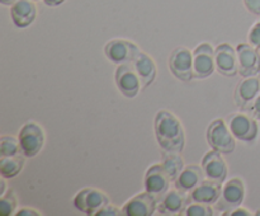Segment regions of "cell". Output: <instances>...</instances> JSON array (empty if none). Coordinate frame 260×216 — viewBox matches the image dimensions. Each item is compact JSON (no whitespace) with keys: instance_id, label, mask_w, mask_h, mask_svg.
Segmentation results:
<instances>
[{"instance_id":"cell-1","label":"cell","mask_w":260,"mask_h":216,"mask_svg":"<svg viewBox=\"0 0 260 216\" xmlns=\"http://www.w3.org/2000/svg\"><path fill=\"white\" fill-rule=\"evenodd\" d=\"M155 136L157 144L167 152H182L185 147V131L175 114L161 109L155 116Z\"/></svg>"},{"instance_id":"cell-2","label":"cell","mask_w":260,"mask_h":216,"mask_svg":"<svg viewBox=\"0 0 260 216\" xmlns=\"http://www.w3.org/2000/svg\"><path fill=\"white\" fill-rule=\"evenodd\" d=\"M206 137L211 149L220 151L223 155L231 154L236 147L235 136L222 118H217L211 122Z\"/></svg>"},{"instance_id":"cell-3","label":"cell","mask_w":260,"mask_h":216,"mask_svg":"<svg viewBox=\"0 0 260 216\" xmlns=\"http://www.w3.org/2000/svg\"><path fill=\"white\" fill-rule=\"evenodd\" d=\"M20 150L27 158H33L43 149L46 135L43 127L37 122H25L18 132Z\"/></svg>"},{"instance_id":"cell-4","label":"cell","mask_w":260,"mask_h":216,"mask_svg":"<svg viewBox=\"0 0 260 216\" xmlns=\"http://www.w3.org/2000/svg\"><path fill=\"white\" fill-rule=\"evenodd\" d=\"M226 124L239 141L251 142L256 140L259 135L258 119L246 112H236L230 114L226 118Z\"/></svg>"},{"instance_id":"cell-5","label":"cell","mask_w":260,"mask_h":216,"mask_svg":"<svg viewBox=\"0 0 260 216\" xmlns=\"http://www.w3.org/2000/svg\"><path fill=\"white\" fill-rule=\"evenodd\" d=\"M246 190L243 179L239 177L231 178L222 184V192L215 203V210L225 215L229 211L239 207L245 198Z\"/></svg>"},{"instance_id":"cell-6","label":"cell","mask_w":260,"mask_h":216,"mask_svg":"<svg viewBox=\"0 0 260 216\" xmlns=\"http://www.w3.org/2000/svg\"><path fill=\"white\" fill-rule=\"evenodd\" d=\"M74 207L80 212L86 215H93L109 203V197L106 192L98 190V188L86 187L79 191L74 196Z\"/></svg>"},{"instance_id":"cell-7","label":"cell","mask_w":260,"mask_h":216,"mask_svg":"<svg viewBox=\"0 0 260 216\" xmlns=\"http://www.w3.org/2000/svg\"><path fill=\"white\" fill-rule=\"evenodd\" d=\"M140 52H141V50L136 43L124 40V38H113V40L108 41L104 46L106 57L111 63L117 64V65L134 63Z\"/></svg>"},{"instance_id":"cell-8","label":"cell","mask_w":260,"mask_h":216,"mask_svg":"<svg viewBox=\"0 0 260 216\" xmlns=\"http://www.w3.org/2000/svg\"><path fill=\"white\" fill-rule=\"evenodd\" d=\"M169 70L178 80L188 83L193 78V52L185 46H178L169 56Z\"/></svg>"},{"instance_id":"cell-9","label":"cell","mask_w":260,"mask_h":216,"mask_svg":"<svg viewBox=\"0 0 260 216\" xmlns=\"http://www.w3.org/2000/svg\"><path fill=\"white\" fill-rule=\"evenodd\" d=\"M216 70L215 50L211 43L202 42L193 51V78L207 79Z\"/></svg>"},{"instance_id":"cell-10","label":"cell","mask_w":260,"mask_h":216,"mask_svg":"<svg viewBox=\"0 0 260 216\" xmlns=\"http://www.w3.org/2000/svg\"><path fill=\"white\" fill-rule=\"evenodd\" d=\"M117 88L126 98H135L142 89L141 80L132 63L119 64L114 73Z\"/></svg>"},{"instance_id":"cell-11","label":"cell","mask_w":260,"mask_h":216,"mask_svg":"<svg viewBox=\"0 0 260 216\" xmlns=\"http://www.w3.org/2000/svg\"><path fill=\"white\" fill-rule=\"evenodd\" d=\"M222 155L223 154H221L220 151L212 149L211 151L206 152L201 162L205 177L213 182L220 183V184H223L226 182L229 175V165Z\"/></svg>"},{"instance_id":"cell-12","label":"cell","mask_w":260,"mask_h":216,"mask_svg":"<svg viewBox=\"0 0 260 216\" xmlns=\"http://www.w3.org/2000/svg\"><path fill=\"white\" fill-rule=\"evenodd\" d=\"M157 202L156 196L145 191L129 198L122 207V212L126 216H152L157 210Z\"/></svg>"},{"instance_id":"cell-13","label":"cell","mask_w":260,"mask_h":216,"mask_svg":"<svg viewBox=\"0 0 260 216\" xmlns=\"http://www.w3.org/2000/svg\"><path fill=\"white\" fill-rule=\"evenodd\" d=\"M190 203L189 193L174 188L165 192L157 202V212L160 215H182Z\"/></svg>"},{"instance_id":"cell-14","label":"cell","mask_w":260,"mask_h":216,"mask_svg":"<svg viewBox=\"0 0 260 216\" xmlns=\"http://www.w3.org/2000/svg\"><path fill=\"white\" fill-rule=\"evenodd\" d=\"M238 52L239 74L243 78L256 76L260 73V53L258 48L250 43H240L236 47Z\"/></svg>"},{"instance_id":"cell-15","label":"cell","mask_w":260,"mask_h":216,"mask_svg":"<svg viewBox=\"0 0 260 216\" xmlns=\"http://www.w3.org/2000/svg\"><path fill=\"white\" fill-rule=\"evenodd\" d=\"M216 70L223 76L233 78L239 74L238 52L230 43H221L215 48Z\"/></svg>"},{"instance_id":"cell-16","label":"cell","mask_w":260,"mask_h":216,"mask_svg":"<svg viewBox=\"0 0 260 216\" xmlns=\"http://www.w3.org/2000/svg\"><path fill=\"white\" fill-rule=\"evenodd\" d=\"M170 182H172V179L164 170L161 163L160 164H152L145 173V191L152 193L157 198H160L165 192L169 191Z\"/></svg>"},{"instance_id":"cell-17","label":"cell","mask_w":260,"mask_h":216,"mask_svg":"<svg viewBox=\"0 0 260 216\" xmlns=\"http://www.w3.org/2000/svg\"><path fill=\"white\" fill-rule=\"evenodd\" d=\"M259 93L260 79L256 76H246L241 79L236 85L234 91V102L239 108L246 111Z\"/></svg>"},{"instance_id":"cell-18","label":"cell","mask_w":260,"mask_h":216,"mask_svg":"<svg viewBox=\"0 0 260 216\" xmlns=\"http://www.w3.org/2000/svg\"><path fill=\"white\" fill-rule=\"evenodd\" d=\"M37 8L33 0H17L10 5V18L17 28H27L35 22Z\"/></svg>"},{"instance_id":"cell-19","label":"cell","mask_w":260,"mask_h":216,"mask_svg":"<svg viewBox=\"0 0 260 216\" xmlns=\"http://www.w3.org/2000/svg\"><path fill=\"white\" fill-rule=\"evenodd\" d=\"M222 192V184L206 178L201 184L189 192L190 202H202L215 205Z\"/></svg>"},{"instance_id":"cell-20","label":"cell","mask_w":260,"mask_h":216,"mask_svg":"<svg viewBox=\"0 0 260 216\" xmlns=\"http://www.w3.org/2000/svg\"><path fill=\"white\" fill-rule=\"evenodd\" d=\"M132 64H134L137 75L140 76L142 89H146L150 85H152L157 76V66L154 58L147 55L146 52L141 51Z\"/></svg>"},{"instance_id":"cell-21","label":"cell","mask_w":260,"mask_h":216,"mask_svg":"<svg viewBox=\"0 0 260 216\" xmlns=\"http://www.w3.org/2000/svg\"><path fill=\"white\" fill-rule=\"evenodd\" d=\"M206 179L205 173L201 165L190 164L184 167V169L180 172V174L178 175L177 179L174 180V186L178 190L183 191V192L189 193L190 191L194 190L198 184L203 182Z\"/></svg>"},{"instance_id":"cell-22","label":"cell","mask_w":260,"mask_h":216,"mask_svg":"<svg viewBox=\"0 0 260 216\" xmlns=\"http://www.w3.org/2000/svg\"><path fill=\"white\" fill-rule=\"evenodd\" d=\"M25 157L23 152L12 157H2L0 158V175L5 179H12L17 177L23 170L25 165Z\"/></svg>"},{"instance_id":"cell-23","label":"cell","mask_w":260,"mask_h":216,"mask_svg":"<svg viewBox=\"0 0 260 216\" xmlns=\"http://www.w3.org/2000/svg\"><path fill=\"white\" fill-rule=\"evenodd\" d=\"M161 165L165 172L168 173V175L170 177V179L174 182L178 175L180 174V172L184 169V160H183L180 152L164 151Z\"/></svg>"},{"instance_id":"cell-24","label":"cell","mask_w":260,"mask_h":216,"mask_svg":"<svg viewBox=\"0 0 260 216\" xmlns=\"http://www.w3.org/2000/svg\"><path fill=\"white\" fill-rule=\"evenodd\" d=\"M18 207V197L14 190L8 188L7 192L0 196V215L12 216L15 215Z\"/></svg>"},{"instance_id":"cell-25","label":"cell","mask_w":260,"mask_h":216,"mask_svg":"<svg viewBox=\"0 0 260 216\" xmlns=\"http://www.w3.org/2000/svg\"><path fill=\"white\" fill-rule=\"evenodd\" d=\"M22 152L18 137L4 135L0 139V158L2 157H12Z\"/></svg>"},{"instance_id":"cell-26","label":"cell","mask_w":260,"mask_h":216,"mask_svg":"<svg viewBox=\"0 0 260 216\" xmlns=\"http://www.w3.org/2000/svg\"><path fill=\"white\" fill-rule=\"evenodd\" d=\"M215 213V207L202 202H190L183 211V216H212Z\"/></svg>"},{"instance_id":"cell-27","label":"cell","mask_w":260,"mask_h":216,"mask_svg":"<svg viewBox=\"0 0 260 216\" xmlns=\"http://www.w3.org/2000/svg\"><path fill=\"white\" fill-rule=\"evenodd\" d=\"M249 43L255 48L260 50V22H256L253 27L250 28L248 35Z\"/></svg>"},{"instance_id":"cell-28","label":"cell","mask_w":260,"mask_h":216,"mask_svg":"<svg viewBox=\"0 0 260 216\" xmlns=\"http://www.w3.org/2000/svg\"><path fill=\"white\" fill-rule=\"evenodd\" d=\"M121 215H123L122 208L117 207V206L114 205H111V203H108V205H106L104 207H102L101 210L95 213V216H121Z\"/></svg>"},{"instance_id":"cell-29","label":"cell","mask_w":260,"mask_h":216,"mask_svg":"<svg viewBox=\"0 0 260 216\" xmlns=\"http://www.w3.org/2000/svg\"><path fill=\"white\" fill-rule=\"evenodd\" d=\"M246 112L250 113L254 118L260 119V93L258 94V97L254 99V102L250 104V107L246 109Z\"/></svg>"},{"instance_id":"cell-30","label":"cell","mask_w":260,"mask_h":216,"mask_svg":"<svg viewBox=\"0 0 260 216\" xmlns=\"http://www.w3.org/2000/svg\"><path fill=\"white\" fill-rule=\"evenodd\" d=\"M246 9L254 15H260V0H244Z\"/></svg>"},{"instance_id":"cell-31","label":"cell","mask_w":260,"mask_h":216,"mask_svg":"<svg viewBox=\"0 0 260 216\" xmlns=\"http://www.w3.org/2000/svg\"><path fill=\"white\" fill-rule=\"evenodd\" d=\"M42 213L40 211H37L36 208L30 207H20L19 210H17L15 216H41Z\"/></svg>"},{"instance_id":"cell-32","label":"cell","mask_w":260,"mask_h":216,"mask_svg":"<svg viewBox=\"0 0 260 216\" xmlns=\"http://www.w3.org/2000/svg\"><path fill=\"white\" fill-rule=\"evenodd\" d=\"M225 215H231V216H251V215H253V213H251L250 211L248 210V208L240 207V206H239V207H236V208H234V210H231V211H229V212H226Z\"/></svg>"},{"instance_id":"cell-33","label":"cell","mask_w":260,"mask_h":216,"mask_svg":"<svg viewBox=\"0 0 260 216\" xmlns=\"http://www.w3.org/2000/svg\"><path fill=\"white\" fill-rule=\"evenodd\" d=\"M65 2L66 0H43V3H45L47 7H58V5H61Z\"/></svg>"},{"instance_id":"cell-34","label":"cell","mask_w":260,"mask_h":216,"mask_svg":"<svg viewBox=\"0 0 260 216\" xmlns=\"http://www.w3.org/2000/svg\"><path fill=\"white\" fill-rule=\"evenodd\" d=\"M7 191H8V188H7V183H5V178H3L2 182H0V196L4 195Z\"/></svg>"},{"instance_id":"cell-35","label":"cell","mask_w":260,"mask_h":216,"mask_svg":"<svg viewBox=\"0 0 260 216\" xmlns=\"http://www.w3.org/2000/svg\"><path fill=\"white\" fill-rule=\"evenodd\" d=\"M15 2H17V0H0V3H2L3 5H9V7L14 4Z\"/></svg>"},{"instance_id":"cell-36","label":"cell","mask_w":260,"mask_h":216,"mask_svg":"<svg viewBox=\"0 0 260 216\" xmlns=\"http://www.w3.org/2000/svg\"><path fill=\"white\" fill-rule=\"evenodd\" d=\"M33 2H38V0H33Z\"/></svg>"}]
</instances>
